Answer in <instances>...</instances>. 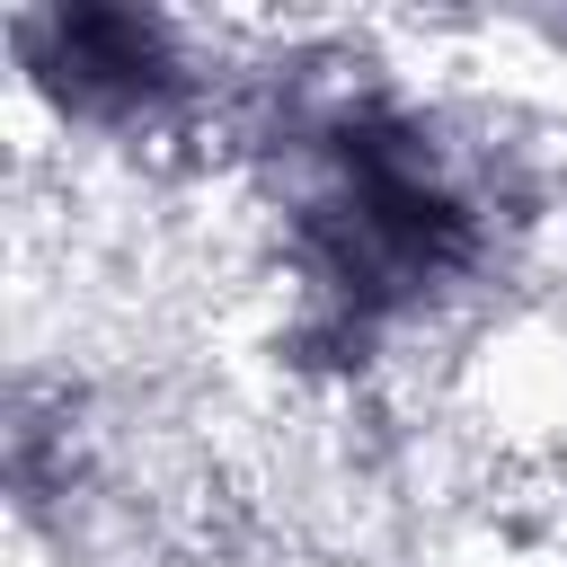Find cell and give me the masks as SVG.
<instances>
[{"instance_id":"obj_1","label":"cell","mask_w":567,"mask_h":567,"mask_svg":"<svg viewBox=\"0 0 567 567\" xmlns=\"http://www.w3.org/2000/svg\"><path fill=\"white\" fill-rule=\"evenodd\" d=\"M275 204L284 266L301 284V328L328 354H372L390 328L461 292L496 248L487 186L425 115L390 97L310 106L284 133Z\"/></svg>"},{"instance_id":"obj_2","label":"cell","mask_w":567,"mask_h":567,"mask_svg":"<svg viewBox=\"0 0 567 567\" xmlns=\"http://www.w3.org/2000/svg\"><path fill=\"white\" fill-rule=\"evenodd\" d=\"M18 53H27V80L80 115V124H159L177 97H186V53L159 18H133V9H44V18H18Z\"/></svg>"}]
</instances>
